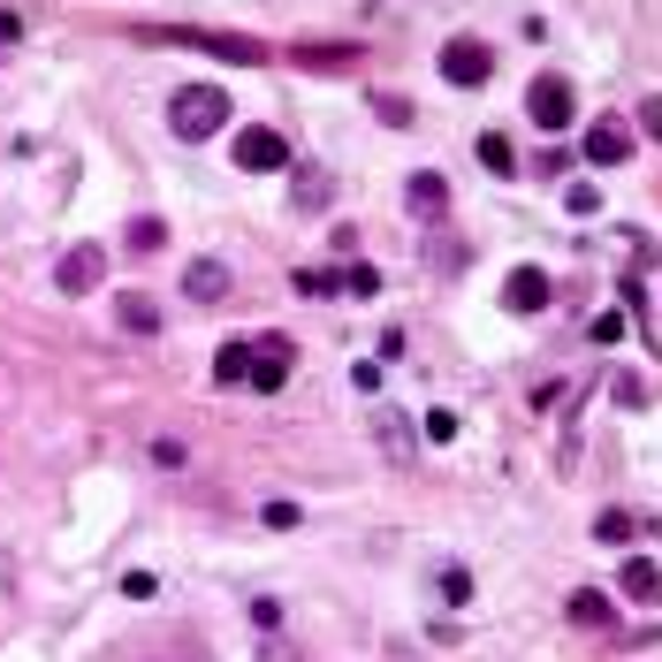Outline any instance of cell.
<instances>
[{"mask_svg": "<svg viewBox=\"0 0 662 662\" xmlns=\"http://www.w3.org/2000/svg\"><path fill=\"white\" fill-rule=\"evenodd\" d=\"M137 39H145V46H191V53H214V61H228V69H260V61H274V53H266V39H252V31H198V23H137Z\"/></svg>", "mask_w": 662, "mask_h": 662, "instance_id": "cell-1", "label": "cell"}, {"mask_svg": "<svg viewBox=\"0 0 662 662\" xmlns=\"http://www.w3.org/2000/svg\"><path fill=\"white\" fill-rule=\"evenodd\" d=\"M221 123H228V91H221V85H183L176 99H168V130L191 137V145L214 137Z\"/></svg>", "mask_w": 662, "mask_h": 662, "instance_id": "cell-2", "label": "cell"}, {"mask_svg": "<svg viewBox=\"0 0 662 662\" xmlns=\"http://www.w3.org/2000/svg\"><path fill=\"white\" fill-rule=\"evenodd\" d=\"M526 115H533V130H572L578 123V91H572V77H548V69H541V77H533L526 85Z\"/></svg>", "mask_w": 662, "mask_h": 662, "instance_id": "cell-3", "label": "cell"}, {"mask_svg": "<svg viewBox=\"0 0 662 662\" xmlns=\"http://www.w3.org/2000/svg\"><path fill=\"white\" fill-rule=\"evenodd\" d=\"M366 435H373V449H381L389 465H411V457H419V435H411V419H403L397 403H373V411H366Z\"/></svg>", "mask_w": 662, "mask_h": 662, "instance_id": "cell-4", "label": "cell"}, {"mask_svg": "<svg viewBox=\"0 0 662 662\" xmlns=\"http://www.w3.org/2000/svg\"><path fill=\"white\" fill-rule=\"evenodd\" d=\"M441 77H449L457 91L487 85V77H495V53H487V39H449V46H441Z\"/></svg>", "mask_w": 662, "mask_h": 662, "instance_id": "cell-5", "label": "cell"}, {"mask_svg": "<svg viewBox=\"0 0 662 662\" xmlns=\"http://www.w3.org/2000/svg\"><path fill=\"white\" fill-rule=\"evenodd\" d=\"M53 282H61V298H91V290L107 282V252H99V244H69L61 266H53Z\"/></svg>", "mask_w": 662, "mask_h": 662, "instance_id": "cell-6", "label": "cell"}, {"mask_svg": "<svg viewBox=\"0 0 662 662\" xmlns=\"http://www.w3.org/2000/svg\"><path fill=\"white\" fill-rule=\"evenodd\" d=\"M183 298H191V305H228V298H236L228 260H191L183 266Z\"/></svg>", "mask_w": 662, "mask_h": 662, "instance_id": "cell-7", "label": "cell"}, {"mask_svg": "<svg viewBox=\"0 0 662 662\" xmlns=\"http://www.w3.org/2000/svg\"><path fill=\"white\" fill-rule=\"evenodd\" d=\"M236 168H252V176H274V168H290V145H282V130L252 123V130L236 137Z\"/></svg>", "mask_w": 662, "mask_h": 662, "instance_id": "cell-8", "label": "cell"}, {"mask_svg": "<svg viewBox=\"0 0 662 662\" xmlns=\"http://www.w3.org/2000/svg\"><path fill=\"white\" fill-rule=\"evenodd\" d=\"M632 123H617V115H610V123H594V130H586V160H594V168H624V160H632Z\"/></svg>", "mask_w": 662, "mask_h": 662, "instance_id": "cell-9", "label": "cell"}, {"mask_svg": "<svg viewBox=\"0 0 662 662\" xmlns=\"http://www.w3.org/2000/svg\"><path fill=\"white\" fill-rule=\"evenodd\" d=\"M290 335H260V343H252V373H244V381H252V389H282V381H290Z\"/></svg>", "mask_w": 662, "mask_h": 662, "instance_id": "cell-10", "label": "cell"}, {"mask_svg": "<svg viewBox=\"0 0 662 662\" xmlns=\"http://www.w3.org/2000/svg\"><path fill=\"white\" fill-rule=\"evenodd\" d=\"M617 594L624 602H662V564L655 556H624L617 564Z\"/></svg>", "mask_w": 662, "mask_h": 662, "instance_id": "cell-11", "label": "cell"}, {"mask_svg": "<svg viewBox=\"0 0 662 662\" xmlns=\"http://www.w3.org/2000/svg\"><path fill=\"white\" fill-rule=\"evenodd\" d=\"M548 298H556V290H548L541 266H510V282H503V305H510V312H541Z\"/></svg>", "mask_w": 662, "mask_h": 662, "instance_id": "cell-12", "label": "cell"}, {"mask_svg": "<svg viewBox=\"0 0 662 662\" xmlns=\"http://www.w3.org/2000/svg\"><path fill=\"white\" fill-rule=\"evenodd\" d=\"M290 61H298V69H320V77H335V69H358V46H343V39H312V46H298Z\"/></svg>", "mask_w": 662, "mask_h": 662, "instance_id": "cell-13", "label": "cell"}, {"mask_svg": "<svg viewBox=\"0 0 662 662\" xmlns=\"http://www.w3.org/2000/svg\"><path fill=\"white\" fill-rule=\"evenodd\" d=\"M115 320H123L130 335H160V305H153V298H137V290L115 298Z\"/></svg>", "mask_w": 662, "mask_h": 662, "instance_id": "cell-14", "label": "cell"}, {"mask_svg": "<svg viewBox=\"0 0 662 662\" xmlns=\"http://www.w3.org/2000/svg\"><path fill=\"white\" fill-rule=\"evenodd\" d=\"M403 198H411V214H441V206H449V183H441L435 168H419V176L403 183Z\"/></svg>", "mask_w": 662, "mask_h": 662, "instance_id": "cell-15", "label": "cell"}, {"mask_svg": "<svg viewBox=\"0 0 662 662\" xmlns=\"http://www.w3.org/2000/svg\"><path fill=\"white\" fill-rule=\"evenodd\" d=\"M572 624H617V602L602 586H578L572 594Z\"/></svg>", "mask_w": 662, "mask_h": 662, "instance_id": "cell-16", "label": "cell"}, {"mask_svg": "<svg viewBox=\"0 0 662 662\" xmlns=\"http://www.w3.org/2000/svg\"><path fill=\"white\" fill-rule=\"evenodd\" d=\"M244 373H252V343H221V358H214V381H221V389H236Z\"/></svg>", "mask_w": 662, "mask_h": 662, "instance_id": "cell-17", "label": "cell"}, {"mask_svg": "<svg viewBox=\"0 0 662 662\" xmlns=\"http://www.w3.org/2000/svg\"><path fill=\"white\" fill-rule=\"evenodd\" d=\"M473 153H480V168H495V176H510V168H518V153H510V137H503V130H480Z\"/></svg>", "mask_w": 662, "mask_h": 662, "instance_id": "cell-18", "label": "cell"}, {"mask_svg": "<svg viewBox=\"0 0 662 662\" xmlns=\"http://www.w3.org/2000/svg\"><path fill=\"white\" fill-rule=\"evenodd\" d=\"M123 236H130V252H160V244H168V221H160V214H137Z\"/></svg>", "mask_w": 662, "mask_h": 662, "instance_id": "cell-19", "label": "cell"}, {"mask_svg": "<svg viewBox=\"0 0 662 662\" xmlns=\"http://www.w3.org/2000/svg\"><path fill=\"white\" fill-rule=\"evenodd\" d=\"M290 198H298V214H320V206L335 198V183H328V176H298V183H290Z\"/></svg>", "mask_w": 662, "mask_h": 662, "instance_id": "cell-20", "label": "cell"}, {"mask_svg": "<svg viewBox=\"0 0 662 662\" xmlns=\"http://www.w3.org/2000/svg\"><path fill=\"white\" fill-rule=\"evenodd\" d=\"M373 115H381L389 130H411V123H419V107H411L403 91H381V99H373Z\"/></svg>", "mask_w": 662, "mask_h": 662, "instance_id": "cell-21", "label": "cell"}, {"mask_svg": "<svg viewBox=\"0 0 662 662\" xmlns=\"http://www.w3.org/2000/svg\"><path fill=\"white\" fill-rule=\"evenodd\" d=\"M328 290H343V274H328V266H298V298H328Z\"/></svg>", "mask_w": 662, "mask_h": 662, "instance_id": "cell-22", "label": "cell"}, {"mask_svg": "<svg viewBox=\"0 0 662 662\" xmlns=\"http://www.w3.org/2000/svg\"><path fill=\"white\" fill-rule=\"evenodd\" d=\"M572 381H548V389H533V411H541V419H548V411H572Z\"/></svg>", "mask_w": 662, "mask_h": 662, "instance_id": "cell-23", "label": "cell"}, {"mask_svg": "<svg viewBox=\"0 0 662 662\" xmlns=\"http://www.w3.org/2000/svg\"><path fill=\"white\" fill-rule=\"evenodd\" d=\"M586 335H594L602 351H617V343H624V312H594V328H586Z\"/></svg>", "mask_w": 662, "mask_h": 662, "instance_id": "cell-24", "label": "cell"}, {"mask_svg": "<svg viewBox=\"0 0 662 662\" xmlns=\"http://www.w3.org/2000/svg\"><path fill=\"white\" fill-rule=\"evenodd\" d=\"M564 206H572V214H594V206H602V183H564Z\"/></svg>", "mask_w": 662, "mask_h": 662, "instance_id": "cell-25", "label": "cell"}, {"mask_svg": "<svg viewBox=\"0 0 662 662\" xmlns=\"http://www.w3.org/2000/svg\"><path fill=\"white\" fill-rule=\"evenodd\" d=\"M260 518H266V526H274V533H290V526H305V510H298V503H266Z\"/></svg>", "mask_w": 662, "mask_h": 662, "instance_id": "cell-26", "label": "cell"}, {"mask_svg": "<svg viewBox=\"0 0 662 662\" xmlns=\"http://www.w3.org/2000/svg\"><path fill=\"white\" fill-rule=\"evenodd\" d=\"M441 602H449V610H465V602H473V578H465V572H441Z\"/></svg>", "mask_w": 662, "mask_h": 662, "instance_id": "cell-27", "label": "cell"}, {"mask_svg": "<svg viewBox=\"0 0 662 662\" xmlns=\"http://www.w3.org/2000/svg\"><path fill=\"white\" fill-rule=\"evenodd\" d=\"M624 533H632L624 510H602V518H594V541H624Z\"/></svg>", "mask_w": 662, "mask_h": 662, "instance_id": "cell-28", "label": "cell"}, {"mask_svg": "<svg viewBox=\"0 0 662 662\" xmlns=\"http://www.w3.org/2000/svg\"><path fill=\"white\" fill-rule=\"evenodd\" d=\"M640 137H655V145H662V91H655V99H640Z\"/></svg>", "mask_w": 662, "mask_h": 662, "instance_id": "cell-29", "label": "cell"}, {"mask_svg": "<svg viewBox=\"0 0 662 662\" xmlns=\"http://www.w3.org/2000/svg\"><path fill=\"white\" fill-rule=\"evenodd\" d=\"M343 290H351V298H373V290H381V274H373V266H351V274H343Z\"/></svg>", "mask_w": 662, "mask_h": 662, "instance_id": "cell-30", "label": "cell"}, {"mask_svg": "<svg viewBox=\"0 0 662 662\" xmlns=\"http://www.w3.org/2000/svg\"><path fill=\"white\" fill-rule=\"evenodd\" d=\"M351 381H358V397H373V389H381V366H373V358H358Z\"/></svg>", "mask_w": 662, "mask_h": 662, "instance_id": "cell-31", "label": "cell"}, {"mask_svg": "<svg viewBox=\"0 0 662 662\" xmlns=\"http://www.w3.org/2000/svg\"><path fill=\"white\" fill-rule=\"evenodd\" d=\"M153 465H160V473H176V465H183V441L160 435V441H153Z\"/></svg>", "mask_w": 662, "mask_h": 662, "instance_id": "cell-32", "label": "cell"}, {"mask_svg": "<svg viewBox=\"0 0 662 662\" xmlns=\"http://www.w3.org/2000/svg\"><path fill=\"white\" fill-rule=\"evenodd\" d=\"M457 435V411H427V441H449Z\"/></svg>", "mask_w": 662, "mask_h": 662, "instance_id": "cell-33", "label": "cell"}, {"mask_svg": "<svg viewBox=\"0 0 662 662\" xmlns=\"http://www.w3.org/2000/svg\"><path fill=\"white\" fill-rule=\"evenodd\" d=\"M260 662H298V655H290V648H260Z\"/></svg>", "mask_w": 662, "mask_h": 662, "instance_id": "cell-34", "label": "cell"}]
</instances>
